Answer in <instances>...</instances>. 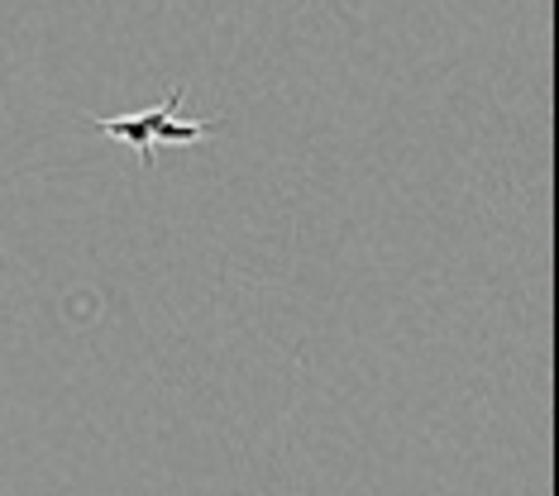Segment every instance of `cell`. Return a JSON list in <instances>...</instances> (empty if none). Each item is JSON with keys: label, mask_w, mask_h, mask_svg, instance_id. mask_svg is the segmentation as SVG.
I'll use <instances>...</instances> for the list:
<instances>
[{"label": "cell", "mask_w": 559, "mask_h": 496, "mask_svg": "<svg viewBox=\"0 0 559 496\" xmlns=\"http://www.w3.org/2000/svg\"><path fill=\"white\" fill-rule=\"evenodd\" d=\"M177 100H182V86H173V92L163 96L154 110H134V114H120V120H86V124H92V130H100V134H110V138H120V144L139 148L144 168H154L158 144H197L201 134L215 130V120H192V124L173 120V114H177Z\"/></svg>", "instance_id": "cell-1"}]
</instances>
